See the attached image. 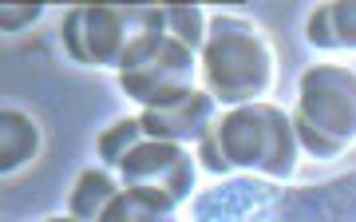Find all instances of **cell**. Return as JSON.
<instances>
[{
    "instance_id": "6da1fadb",
    "label": "cell",
    "mask_w": 356,
    "mask_h": 222,
    "mask_svg": "<svg viewBox=\"0 0 356 222\" xmlns=\"http://www.w3.org/2000/svg\"><path fill=\"white\" fill-rule=\"evenodd\" d=\"M198 163L210 175H229V171H245L269 183H289L301 171V135L293 123V111H285L273 100L245 107H229L222 111L214 135L206 139L198 151Z\"/></svg>"
},
{
    "instance_id": "7a4b0ae2",
    "label": "cell",
    "mask_w": 356,
    "mask_h": 222,
    "mask_svg": "<svg viewBox=\"0 0 356 222\" xmlns=\"http://www.w3.org/2000/svg\"><path fill=\"white\" fill-rule=\"evenodd\" d=\"M202 88L226 107L261 104L277 88V48L254 16H210V36L202 48Z\"/></svg>"
},
{
    "instance_id": "3957f363",
    "label": "cell",
    "mask_w": 356,
    "mask_h": 222,
    "mask_svg": "<svg viewBox=\"0 0 356 222\" xmlns=\"http://www.w3.org/2000/svg\"><path fill=\"white\" fill-rule=\"evenodd\" d=\"M293 123L305 159L337 163L356 151V68L313 64L297 79Z\"/></svg>"
},
{
    "instance_id": "277c9868",
    "label": "cell",
    "mask_w": 356,
    "mask_h": 222,
    "mask_svg": "<svg viewBox=\"0 0 356 222\" xmlns=\"http://www.w3.org/2000/svg\"><path fill=\"white\" fill-rule=\"evenodd\" d=\"M163 28V8L151 4H76L64 13V52L91 72H123L127 60Z\"/></svg>"
},
{
    "instance_id": "5b68a950",
    "label": "cell",
    "mask_w": 356,
    "mask_h": 222,
    "mask_svg": "<svg viewBox=\"0 0 356 222\" xmlns=\"http://www.w3.org/2000/svg\"><path fill=\"white\" fill-rule=\"evenodd\" d=\"M115 79H119L123 95L139 111L163 107V104H175V100L202 88V56L194 52V48H186L182 40H175L163 24L139 52L131 56L127 68Z\"/></svg>"
},
{
    "instance_id": "8992f818",
    "label": "cell",
    "mask_w": 356,
    "mask_h": 222,
    "mask_svg": "<svg viewBox=\"0 0 356 222\" xmlns=\"http://www.w3.org/2000/svg\"><path fill=\"white\" fill-rule=\"evenodd\" d=\"M198 175H202V163L194 155V147L151 139V135H143L139 143L131 147V155L119 163V171H115V179L123 187L166 195L175 207H182L198 191Z\"/></svg>"
},
{
    "instance_id": "52a82bcc",
    "label": "cell",
    "mask_w": 356,
    "mask_h": 222,
    "mask_svg": "<svg viewBox=\"0 0 356 222\" xmlns=\"http://www.w3.org/2000/svg\"><path fill=\"white\" fill-rule=\"evenodd\" d=\"M222 111L226 107L218 104L206 88H198V92L182 95L175 104L147 107V111H139V119H143V127H147L151 139H166V143H182V147H194L198 151L214 135Z\"/></svg>"
},
{
    "instance_id": "ba28073f",
    "label": "cell",
    "mask_w": 356,
    "mask_h": 222,
    "mask_svg": "<svg viewBox=\"0 0 356 222\" xmlns=\"http://www.w3.org/2000/svg\"><path fill=\"white\" fill-rule=\"evenodd\" d=\"M44 155V127L24 107H4L0 111V175L20 179L32 163Z\"/></svg>"
},
{
    "instance_id": "9c48e42d",
    "label": "cell",
    "mask_w": 356,
    "mask_h": 222,
    "mask_svg": "<svg viewBox=\"0 0 356 222\" xmlns=\"http://www.w3.org/2000/svg\"><path fill=\"white\" fill-rule=\"evenodd\" d=\"M305 40L317 52H353L356 56V0L317 4L305 20Z\"/></svg>"
},
{
    "instance_id": "30bf717a",
    "label": "cell",
    "mask_w": 356,
    "mask_h": 222,
    "mask_svg": "<svg viewBox=\"0 0 356 222\" xmlns=\"http://www.w3.org/2000/svg\"><path fill=\"white\" fill-rule=\"evenodd\" d=\"M119 191H123V183H119L107 167L79 171L76 183H72V191H67V214H76L79 222H99L103 210L115 203Z\"/></svg>"
},
{
    "instance_id": "8fae6325",
    "label": "cell",
    "mask_w": 356,
    "mask_h": 222,
    "mask_svg": "<svg viewBox=\"0 0 356 222\" xmlns=\"http://www.w3.org/2000/svg\"><path fill=\"white\" fill-rule=\"evenodd\" d=\"M178 207L166 195L154 191H139V187H123L115 203L103 210L99 222H178Z\"/></svg>"
},
{
    "instance_id": "7c38bea8",
    "label": "cell",
    "mask_w": 356,
    "mask_h": 222,
    "mask_svg": "<svg viewBox=\"0 0 356 222\" xmlns=\"http://www.w3.org/2000/svg\"><path fill=\"white\" fill-rule=\"evenodd\" d=\"M143 135H147V127H143L139 116H123L115 119L111 127L99 131V139H95V155H99V167H107L115 175L119 171V163L131 155V147L139 143Z\"/></svg>"
},
{
    "instance_id": "4fadbf2b",
    "label": "cell",
    "mask_w": 356,
    "mask_h": 222,
    "mask_svg": "<svg viewBox=\"0 0 356 222\" xmlns=\"http://www.w3.org/2000/svg\"><path fill=\"white\" fill-rule=\"evenodd\" d=\"M163 24L175 40H182L186 48L202 56L206 36H210V13L198 4H163Z\"/></svg>"
},
{
    "instance_id": "5bb4252c",
    "label": "cell",
    "mask_w": 356,
    "mask_h": 222,
    "mask_svg": "<svg viewBox=\"0 0 356 222\" xmlns=\"http://www.w3.org/2000/svg\"><path fill=\"white\" fill-rule=\"evenodd\" d=\"M44 16H48L44 4H4V8H0V28H4L8 36H20V32H28L32 24H40Z\"/></svg>"
},
{
    "instance_id": "9a60e30c",
    "label": "cell",
    "mask_w": 356,
    "mask_h": 222,
    "mask_svg": "<svg viewBox=\"0 0 356 222\" xmlns=\"http://www.w3.org/2000/svg\"><path fill=\"white\" fill-rule=\"evenodd\" d=\"M44 222H79L76 214H51V219H44Z\"/></svg>"
}]
</instances>
